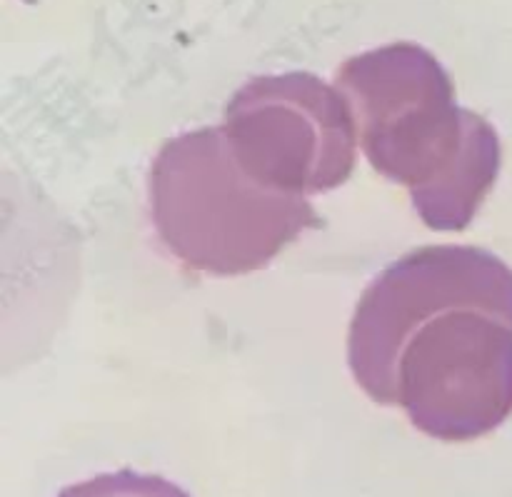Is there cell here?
<instances>
[{
    "mask_svg": "<svg viewBox=\"0 0 512 497\" xmlns=\"http://www.w3.org/2000/svg\"><path fill=\"white\" fill-rule=\"evenodd\" d=\"M348 365L358 388L415 430L468 443L512 410V275L473 245L395 260L355 305Z\"/></svg>",
    "mask_w": 512,
    "mask_h": 497,
    "instance_id": "6da1fadb",
    "label": "cell"
},
{
    "mask_svg": "<svg viewBox=\"0 0 512 497\" xmlns=\"http://www.w3.org/2000/svg\"><path fill=\"white\" fill-rule=\"evenodd\" d=\"M335 88L368 163L408 190L420 220L440 233L468 228L495 183L500 143L483 115L458 105L448 70L420 45L393 43L345 60Z\"/></svg>",
    "mask_w": 512,
    "mask_h": 497,
    "instance_id": "7a4b0ae2",
    "label": "cell"
},
{
    "mask_svg": "<svg viewBox=\"0 0 512 497\" xmlns=\"http://www.w3.org/2000/svg\"><path fill=\"white\" fill-rule=\"evenodd\" d=\"M148 195L153 225L173 258L215 278L263 270L320 225L303 195L245 173L223 125L170 138L150 165Z\"/></svg>",
    "mask_w": 512,
    "mask_h": 497,
    "instance_id": "3957f363",
    "label": "cell"
},
{
    "mask_svg": "<svg viewBox=\"0 0 512 497\" xmlns=\"http://www.w3.org/2000/svg\"><path fill=\"white\" fill-rule=\"evenodd\" d=\"M223 130L245 173L303 198L343 185L360 145L348 98L310 73L245 83L225 108Z\"/></svg>",
    "mask_w": 512,
    "mask_h": 497,
    "instance_id": "277c9868",
    "label": "cell"
},
{
    "mask_svg": "<svg viewBox=\"0 0 512 497\" xmlns=\"http://www.w3.org/2000/svg\"><path fill=\"white\" fill-rule=\"evenodd\" d=\"M58 497H190L185 490L160 475H140L133 470L98 475L85 483L70 485Z\"/></svg>",
    "mask_w": 512,
    "mask_h": 497,
    "instance_id": "5b68a950",
    "label": "cell"
}]
</instances>
